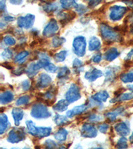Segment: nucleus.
<instances>
[{"mask_svg": "<svg viewBox=\"0 0 133 149\" xmlns=\"http://www.w3.org/2000/svg\"><path fill=\"white\" fill-rule=\"evenodd\" d=\"M100 29L101 35L106 42L113 43V42L120 41L121 40L119 32L115 30V28H112L106 24H101Z\"/></svg>", "mask_w": 133, "mask_h": 149, "instance_id": "f257e3e1", "label": "nucleus"}, {"mask_svg": "<svg viewBox=\"0 0 133 149\" xmlns=\"http://www.w3.org/2000/svg\"><path fill=\"white\" fill-rule=\"evenodd\" d=\"M87 42L85 38L83 36H78L74 38L72 42L73 51L77 56H83L86 52Z\"/></svg>", "mask_w": 133, "mask_h": 149, "instance_id": "f03ea898", "label": "nucleus"}, {"mask_svg": "<svg viewBox=\"0 0 133 149\" xmlns=\"http://www.w3.org/2000/svg\"><path fill=\"white\" fill-rule=\"evenodd\" d=\"M51 115L47 107L41 103L35 104L31 109V115L35 119H46L49 117Z\"/></svg>", "mask_w": 133, "mask_h": 149, "instance_id": "7ed1b4c3", "label": "nucleus"}, {"mask_svg": "<svg viewBox=\"0 0 133 149\" xmlns=\"http://www.w3.org/2000/svg\"><path fill=\"white\" fill-rule=\"evenodd\" d=\"M25 138V133L23 128L12 129L8 134V141L11 143H18Z\"/></svg>", "mask_w": 133, "mask_h": 149, "instance_id": "20e7f679", "label": "nucleus"}, {"mask_svg": "<svg viewBox=\"0 0 133 149\" xmlns=\"http://www.w3.org/2000/svg\"><path fill=\"white\" fill-rule=\"evenodd\" d=\"M109 18L111 21H117L121 19L127 11V8L124 6H113L110 7Z\"/></svg>", "mask_w": 133, "mask_h": 149, "instance_id": "39448f33", "label": "nucleus"}, {"mask_svg": "<svg viewBox=\"0 0 133 149\" xmlns=\"http://www.w3.org/2000/svg\"><path fill=\"white\" fill-rule=\"evenodd\" d=\"M65 97L69 103L77 102L81 98L79 88L76 84H72L69 90L67 92L66 94H65Z\"/></svg>", "mask_w": 133, "mask_h": 149, "instance_id": "423d86ee", "label": "nucleus"}, {"mask_svg": "<svg viewBox=\"0 0 133 149\" xmlns=\"http://www.w3.org/2000/svg\"><path fill=\"white\" fill-rule=\"evenodd\" d=\"M35 22V16L32 14H27L25 16L19 17L18 19V25L20 28L26 29L31 28Z\"/></svg>", "mask_w": 133, "mask_h": 149, "instance_id": "0eeeda50", "label": "nucleus"}, {"mask_svg": "<svg viewBox=\"0 0 133 149\" xmlns=\"http://www.w3.org/2000/svg\"><path fill=\"white\" fill-rule=\"evenodd\" d=\"M59 25L57 21L54 19H51L50 21L44 28L43 31V35L45 37H51L59 30Z\"/></svg>", "mask_w": 133, "mask_h": 149, "instance_id": "6e6552de", "label": "nucleus"}, {"mask_svg": "<svg viewBox=\"0 0 133 149\" xmlns=\"http://www.w3.org/2000/svg\"><path fill=\"white\" fill-rule=\"evenodd\" d=\"M97 135V131L93 125L84 124L81 129V136L84 138H94Z\"/></svg>", "mask_w": 133, "mask_h": 149, "instance_id": "1a4fd4ad", "label": "nucleus"}, {"mask_svg": "<svg viewBox=\"0 0 133 149\" xmlns=\"http://www.w3.org/2000/svg\"><path fill=\"white\" fill-rule=\"evenodd\" d=\"M51 78L46 74H41L38 77L37 86L39 88H45L51 83Z\"/></svg>", "mask_w": 133, "mask_h": 149, "instance_id": "9d476101", "label": "nucleus"}, {"mask_svg": "<svg viewBox=\"0 0 133 149\" xmlns=\"http://www.w3.org/2000/svg\"><path fill=\"white\" fill-rule=\"evenodd\" d=\"M115 131L117 133L122 136H127L130 133V129L128 127L127 124L125 122L118 123L115 127Z\"/></svg>", "mask_w": 133, "mask_h": 149, "instance_id": "9b49d317", "label": "nucleus"}, {"mask_svg": "<svg viewBox=\"0 0 133 149\" xmlns=\"http://www.w3.org/2000/svg\"><path fill=\"white\" fill-rule=\"evenodd\" d=\"M88 108V105L87 104H84V105H79V106H76L74 108H72L71 110H69V111L67 112V117H72L75 115H78L80 114H82Z\"/></svg>", "mask_w": 133, "mask_h": 149, "instance_id": "f8f14e48", "label": "nucleus"}, {"mask_svg": "<svg viewBox=\"0 0 133 149\" xmlns=\"http://www.w3.org/2000/svg\"><path fill=\"white\" fill-rule=\"evenodd\" d=\"M103 76V72L101 70L96 68H93L91 71L87 72L85 73V75H84V78L89 81H94L96 79H98L99 78H100V77Z\"/></svg>", "mask_w": 133, "mask_h": 149, "instance_id": "ddd939ff", "label": "nucleus"}, {"mask_svg": "<svg viewBox=\"0 0 133 149\" xmlns=\"http://www.w3.org/2000/svg\"><path fill=\"white\" fill-rule=\"evenodd\" d=\"M75 17V13H68L61 11L57 14V17L59 19L60 23L62 24V25H66L67 23H69L70 21L72 20Z\"/></svg>", "mask_w": 133, "mask_h": 149, "instance_id": "4468645a", "label": "nucleus"}, {"mask_svg": "<svg viewBox=\"0 0 133 149\" xmlns=\"http://www.w3.org/2000/svg\"><path fill=\"white\" fill-rule=\"evenodd\" d=\"M10 126L8 117L6 114L2 113L0 115V134H4Z\"/></svg>", "mask_w": 133, "mask_h": 149, "instance_id": "2eb2a0df", "label": "nucleus"}, {"mask_svg": "<svg viewBox=\"0 0 133 149\" xmlns=\"http://www.w3.org/2000/svg\"><path fill=\"white\" fill-rule=\"evenodd\" d=\"M123 111H124V108L118 107L117 109L113 110V111L106 113H105V116L106 117V119H107L110 122H113L115 121L116 119H117V117L118 115L121 114Z\"/></svg>", "mask_w": 133, "mask_h": 149, "instance_id": "dca6fc26", "label": "nucleus"}, {"mask_svg": "<svg viewBox=\"0 0 133 149\" xmlns=\"http://www.w3.org/2000/svg\"><path fill=\"white\" fill-rule=\"evenodd\" d=\"M118 67H110L106 70L105 72V81H113L115 79L116 74L118 71Z\"/></svg>", "mask_w": 133, "mask_h": 149, "instance_id": "f3484780", "label": "nucleus"}, {"mask_svg": "<svg viewBox=\"0 0 133 149\" xmlns=\"http://www.w3.org/2000/svg\"><path fill=\"white\" fill-rule=\"evenodd\" d=\"M12 115H13L14 121H15V125L16 126H18L20 121L23 118V111L19 108H13L12 110Z\"/></svg>", "mask_w": 133, "mask_h": 149, "instance_id": "a211bd4d", "label": "nucleus"}, {"mask_svg": "<svg viewBox=\"0 0 133 149\" xmlns=\"http://www.w3.org/2000/svg\"><path fill=\"white\" fill-rule=\"evenodd\" d=\"M108 97H109V95H108V92L105 90H103L92 96L91 99L94 100L96 102L102 103L105 102Z\"/></svg>", "mask_w": 133, "mask_h": 149, "instance_id": "6ab92c4d", "label": "nucleus"}, {"mask_svg": "<svg viewBox=\"0 0 133 149\" xmlns=\"http://www.w3.org/2000/svg\"><path fill=\"white\" fill-rule=\"evenodd\" d=\"M69 102L67 100H61L58 102L54 106L53 109L54 111L57 112H63L67 110L69 105Z\"/></svg>", "mask_w": 133, "mask_h": 149, "instance_id": "aec40b11", "label": "nucleus"}, {"mask_svg": "<svg viewBox=\"0 0 133 149\" xmlns=\"http://www.w3.org/2000/svg\"><path fill=\"white\" fill-rule=\"evenodd\" d=\"M119 56V52L116 48H110L105 53V59L107 61H113Z\"/></svg>", "mask_w": 133, "mask_h": 149, "instance_id": "412c9836", "label": "nucleus"}, {"mask_svg": "<svg viewBox=\"0 0 133 149\" xmlns=\"http://www.w3.org/2000/svg\"><path fill=\"white\" fill-rule=\"evenodd\" d=\"M14 96L13 93L10 91H6L3 93H1L0 96V102L1 104H7L11 102L13 100Z\"/></svg>", "mask_w": 133, "mask_h": 149, "instance_id": "4be33fe9", "label": "nucleus"}, {"mask_svg": "<svg viewBox=\"0 0 133 149\" xmlns=\"http://www.w3.org/2000/svg\"><path fill=\"white\" fill-rule=\"evenodd\" d=\"M101 47V43L100 40L97 37H93L89 42V49L91 51H95V50H98L100 49Z\"/></svg>", "mask_w": 133, "mask_h": 149, "instance_id": "5701e85b", "label": "nucleus"}, {"mask_svg": "<svg viewBox=\"0 0 133 149\" xmlns=\"http://www.w3.org/2000/svg\"><path fill=\"white\" fill-rule=\"evenodd\" d=\"M40 69V67L37 65V63H31L30 65L28 66L27 68H26L25 72L27 74V76L31 78V77L35 76Z\"/></svg>", "mask_w": 133, "mask_h": 149, "instance_id": "b1692460", "label": "nucleus"}, {"mask_svg": "<svg viewBox=\"0 0 133 149\" xmlns=\"http://www.w3.org/2000/svg\"><path fill=\"white\" fill-rule=\"evenodd\" d=\"M68 132L64 128H61L54 134V137L59 142H63L67 139Z\"/></svg>", "mask_w": 133, "mask_h": 149, "instance_id": "393cba45", "label": "nucleus"}, {"mask_svg": "<svg viewBox=\"0 0 133 149\" xmlns=\"http://www.w3.org/2000/svg\"><path fill=\"white\" fill-rule=\"evenodd\" d=\"M51 127H38L37 136L39 139H42L49 136L51 133Z\"/></svg>", "mask_w": 133, "mask_h": 149, "instance_id": "a878e982", "label": "nucleus"}, {"mask_svg": "<svg viewBox=\"0 0 133 149\" xmlns=\"http://www.w3.org/2000/svg\"><path fill=\"white\" fill-rule=\"evenodd\" d=\"M26 125L29 133L32 134L33 136H37L38 127L35 126L34 123L32 121H26Z\"/></svg>", "mask_w": 133, "mask_h": 149, "instance_id": "bb28decb", "label": "nucleus"}, {"mask_svg": "<svg viewBox=\"0 0 133 149\" xmlns=\"http://www.w3.org/2000/svg\"><path fill=\"white\" fill-rule=\"evenodd\" d=\"M70 74V70L66 66L62 67L59 69V72H58L57 78L60 79V80H66L68 78L69 75Z\"/></svg>", "mask_w": 133, "mask_h": 149, "instance_id": "cd10ccee", "label": "nucleus"}, {"mask_svg": "<svg viewBox=\"0 0 133 149\" xmlns=\"http://www.w3.org/2000/svg\"><path fill=\"white\" fill-rule=\"evenodd\" d=\"M54 121L58 126H63L69 123L68 119H67L66 117L63 116V115H60L59 114H56L55 115Z\"/></svg>", "mask_w": 133, "mask_h": 149, "instance_id": "c85d7f7f", "label": "nucleus"}, {"mask_svg": "<svg viewBox=\"0 0 133 149\" xmlns=\"http://www.w3.org/2000/svg\"><path fill=\"white\" fill-rule=\"evenodd\" d=\"M42 7L43 10L47 13H51L58 9V6L55 3H45L43 4Z\"/></svg>", "mask_w": 133, "mask_h": 149, "instance_id": "c756f323", "label": "nucleus"}, {"mask_svg": "<svg viewBox=\"0 0 133 149\" xmlns=\"http://www.w3.org/2000/svg\"><path fill=\"white\" fill-rule=\"evenodd\" d=\"M72 67H73L74 72L77 74L81 73L82 71H83V65L82 62L79 59L75 58L72 62Z\"/></svg>", "mask_w": 133, "mask_h": 149, "instance_id": "7c9ffc66", "label": "nucleus"}, {"mask_svg": "<svg viewBox=\"0 0 133 149\" xmlns=\"http://www.w3.org/2000/svg\"><path fill=\"white\" fill-rule=\"evenodd\" d=\"M29 53L28 51H23L19 53L17 56L15 57V62L18 64H23L24 62L26 61L27 58L28 57Z\"/></svg>", "mask_w": 133, "mask_h": 149, "instance_id": "2f4dec72", "label": "nucleus"}, {"mask_svg": "<svg viewBox=\"0 0 133 149\" xmlns=\"http://www.w3.org/2000/svg\"><path fill=\"white\" fill-rule=\"evenodd\" d=\"M60 3L61 4L62 8L65 9L75 8L77 5L75 0H60Z\"/></svg>", "mask_w": 133, "mask_h": 149, "instance_id": "473e14b6", "label": "nucleus"}, {"mask_svg": "<svg viewBox=\"0 0 133 149\" xmlns=\"http://www.w3.org/2000/svg\"><path fill=\"white\" fill-rule=\"evenodd\" d=\"M133 99V92L130 93H122L120 96L117 97L116 99H113L111 101L115 100L113 102H124V101H128L131 100Z\"/></svg>", "mask_w": 133, "mask_h": 149, "instance_id": "72a5a7b5", "label": "nucleus"}, {"mask_svg": "<svg viewBox=\"0 0 133 149\" xmlns=\"http://www.w3.org/2000/svg\"><path fill=\"white\" fill-rule=\"evenodd\" d=\"M120 80L124 83H130L133 81V72H129L126 74H122L120 76Z\"/></svg>", "mask_w": 133, "mask_h": 149, "instance_id": "f704fd0d", "label": "nucleus"}, {"mask_svg": "<svg viewBox=\"0 0 133 149\" xmlns=\"http://www.w3.org/2000/svg\"><path fill=\"white\" fill-rule=\"evenodd\" d=\"M65 42V38L61 37H55L52 40V46L54 48L59 47Z\"/></svg>", "mask_w": 133, "mask_h": 149, "instance_id": "c9c22d12", "label": "nucleus"}, {"mask_svg": "<svg viewBox=\"0 0 133 149\" xmlns=\"http://www.w3.org/2000/svg\"><path fill=\"white\" fill-rule=\"evenodd\" d=\"M67 55V52L66 50H62V51L56 53L55 55V60L57 62H63L66 58Z\"/></svg>", "mask_w": 133, "mask_h": 149, "instance_id": "e433bc0d", "label": "nucleus"}, {"mask_svg": "<svg viewBox=\"0 0 133 149\" xmlns=\"http://www.w3.org/2000/svg\"><path fill=\"white\" fill-rule=\"evenodd\" d=\"M30 101V97L29 95H25L23 96H21L17 100L16 102V105L19 106V105H26L27 103H28Z\"/></svg>", "mask_w": 133, "mask_h": 149, "instance_id": "4c0bfd02", "label": "nucleus"}, {"mask_svg": "<svg viewBox=\"0 0 133 149\" xmlns=\"http://www.w3.org/2000/svg\"><path fill=\"white\" fill-rule=\"evenodd\" d=\"M116 147L117 148H127L128 147V143H127V139L124 136L120 138L118 141L117 142Z\"/></svg>", "mask_w": 133, "mask_h": 149, "instance_id": "58836bf2", "label": "nucleus"}, {"mask_svg": "<svg viewBox=\"0 0 133 149\" xmlns=\"http://www.w3.org/2000/svg\"><path fill=\"white\" fill-rule=\"evenodd\" d=\"M4 42L5 43V45H8V46L12 47L15 45L16 41L15 38L11 37V36H6V37L4 38Z\"/></svg>", "mask_w": 133, "mask_h": 149, "instance_id": "ea45409f", "label": "nucleus"}, {"mask_svg": "<svg viewBox=\"0 0 133 149\" xmlns=\"http://www.w3.org/2000/svg\"><path fill=\"white\" fill-rule=\"evenodd\" d=\"M75 11L79 14V15H83V14L85 13L86 12L88 11V8H87L85 6L82 4H77V6L75 7Z\"/></svg>", "mask_w": 133, "mask_h": 149, "instance_id": "a19ab883", "label": "nucleus"}, {"mask_svg": "<svg viewBox=\"0 0 133 149\" xmlns=\"http://www.w3.org/2000/svg\"><path fill=\"white\" fill-rule=\"evenodd\" d=\"M1 56L3 57V58L6 60L11 59L12 57H13V52L10 49H4L3 52L1 53Z\"/></svg>", "mask_w": 133, "mask_h": 149, "instance_id": "79ce46f5", "label": "nucleus"}, {"mask_svg": "<svg viewBox=\"0 0 133 149\" xmlns=\"http://www.w3.org/2000/svg\"><path fill=\"white\" fill-rule=\"evenodd\" d=\"M44 69L46 71L49 72H51V73H55L58 70L57 67L55 66V64L51 63V62L45 67Z\"/></svg>", "mask_w": 133, "mask_h": 149, "instance_id": "37998d69", "label": "nucleus"}, {"mask_svg": "<svg viewBox=\"0 0 133 149\" xmlns=\"http://www.w3.org/2000/svg\"><path fill=\"white\" fill-rule=\"evenodd\" d=\"M89 120L91 123H97L101 121H102L103 118L100 115H97L96 114H92L89 117Z\"/></svg>", "mask_w": 133, "mask_h": 149, "instance_id": "c03bdc74", "label": "nucleus"}, {"mask_svg": "<svg viewBox=\"0 0 133 149\" xmlns=\"http://www.w3.org/2000/svg\"><path fill=\"white\" fill-rule=\"evenodd\" d=\"M45 146L47 148H55L57 147L58 145L55 141L49 139L45 142Z\"/></svg>", "mask_w": 133, "mask_h": 149, "instance_id": "a18cd8bd", "label": "nucleus"}, {"mask_svg": "<svg viewBox=\"0 0 133 149\" xmlns=\"http://www.w3.org/2000/svg\"><path fill=\"white\" fill-rule=\"evenodd\" d=\"M99 130L101 133H106V131H108V128H109V125L107 123H103L99 125Z\"/></svg>", "mask_w": 133, "mask_h": 149, "instance_id": "49530a36", "label": "nucleus"}, {"mask_svg": "<svg viewBox=\"0 0 133 149\" xmlns=\"http://www.w3.org/2000/svg\"><path fill=\"white\" fill-rule=\"evenodd\" d=\"M31 87L30 81L28 80H25L21 83V88L24 91H28Z\"/></svg>", "mask_w": 133, "mask_h": 149, "instance_id": "de8ad7c7", "label": "nucleus"}, {"mask_svg": "<svg viewBox=\"0 0 133 149\" xmlns=\"http://www.w3.org/2000/svg\"><path fill=\"white\" fill-rule=\"evenodd\" d=\"M103 0H90L89 3V6L90 8H95L102 2Z\"/></svg>", "mask_w": 133, "mask_h": 149, "instance_id": "09e8293b", "label": "nucleus"}, {"mask_svg": "<svg viewBox=\"0 0 133 149\" xmlns=\"http://www.w3.org/2000/svg\"><path fill=\"white\" fill-rule=\"evenodd\" d=\"M26 71V69L24 68V67H19V68H18V69H16L15 71L13 72V73L15 74V75H18V76H19L21 75V74H22L23 73L25 72Z\"/></svg>", "mask_w": 133, "mask_h": 149, "instance_id": "8fccbe9b", "label": "nucleus"}, {"mask_svg": "<svg viewBox=\"0 0 133 149\" xmlns=\"http://www.w3.org/2000/svg\"><path fill=\"white\" fill-rule=\"evenodd\" d=\"M92 61H93V62H95V63H99V62L102 61V55L101 54H97L95 55V56L92 58Z\"/></svg>", "mask_w": 133, "mask_h": 149, "instance_id": "3c124183", "label": "nucleus"}, {"mask_svg": "<svg viewBox=\"0 0 133 149\" xmlns=\"http://www.w3.org/2000/svg\"><path fill=\"white\" fill-rule=\"evenodd\" d=\"M122 1L127 5L130 8L133 9V0H122Z\"/></svg>", "mask_w": 133, "mask_h": 149, "instance_id": "603ef678", "label": "nucleus"}, {"mask_svg": "<svg viewBox=\"0 0 133 149\" xmlns=\"http://www.w3.org/2000/svg\"><path fill=\"white\" fill-rule=\"evenodd\" d=\"M14 19H15V18L10 15H5L4 17V21L5 22H10V21H14Z\"/></svg>", "mask_w": 133, "mask_h": 149, "instance_id": "864d4df0", "label": "nucleus"}, {"mask_svg": "<svg viewBox=\"0 0 133 149\" xmlns=\"http://www.w3.org/2000/svg\"><path fill=\"white\" fill-rule=\"evenodd\" d=\"M9 2L13 5L19 6L23 3V0H9Z\"/></svg>", "mask_w": 133, "mask_h": 149, "instance_id": "5fc2aeb1", "label": "nucleus"}, {"mask_svg": "<svg viewBox=\"0 0 133 149\" xmlns=\"http://www.w3.org/2000/svg\"><path fill=\"white\" fill-rule=\"evenodd\" d=\"M6 0H1V1H0V9H1V11H4V9H6Z\"/></svg>", "mask_w": 133, "mask_h": 149, "instance_id": "6e6d98bb", "label": "nucleus"}, {"mask_svg": "<svg viewBox=\"0 0 133 149\" xmlns=\"http://www.w3.org/2000/svg\"><path fill=\"white\" fill-rule=\"evenodd\" d=\"M132 56H133V49H132L129 53H128L127 57H126V60H127V61H129Z\"/></svg>", "mask_w": 133, "mask_h": 149, "instance_id": "4d7b16f0", "label": "nucleus"}, {"mask_svg": "<svg viewBox=\"0 0 133 149\" xmlns=\"http://www.w3.org/2000/svg\"><path fill=\"white\" fill-rule=\"evenodd\" d=\"M127 19H129V21H132V22H133V13L131 14V15H130L129 16V17H127Z\"/></svg>", "mask_w": 133, "mask_h": 149, "instance_id": "13d9d810", "label": "nucleus"}, {"mask_svg": "<svg viewBox=\"0 0 133 149\" xmlns=\"http://www.w3.org/2000/svg\"><path fill=\"white\" fill-rule=\"evenodd\" d=\"M129 141H130V143H131L132 144H133V133H132V134H131V135H130V136L129 137Z\"/></svg>", "mask_w": 133, "mask_h": 149, "instance_id": "bf43d9fd", "label": "nucleus"}, {"mask_svg": "<svg viewBox=\"0 0 133 149\" xmlns=\"http://www.w3.org/2000/svg\"><path fill=\"white\" fill-rule=\"evenodd\" d=\"M128 88L129 89V90L130 91H132V92H133V84H132V85H129L127 86Z\"/></svg>", "mask_w": 133, "mask_h": 149, "instance_id": "052dcab7", "label": "nucleus"}, {"mask_svg": "<svg viewBox=\"0 0 133 149\" xmlns=\"http://www.w3.org/2000/svg\"><path fill=\"white\" fill-rule=\"evenodd\" d=\"M130 33H132V34H133V24L131 26V27H130Z\"/></svg>", "mask_w": 133, "mask_h": 149, "instance_id": "680f3d73", "label": "nucleus"}, {"mask_svg": "<svg viewBox=\"0 0 133 149\" xmlns=\"http://www.w3.org/2000/svg\"><path fill=\"white\" fill-rule=\"evenodd\" d=\"M30 1H36V0H30Z\"/></svg>", "mask_w": 133, "mask_h": 149, "instance_id": "e2e57ef3", "label": "nucleus"}, {"mask_svg": "<svg viewBox=\"0 0 133 149\" xmlns=\"http://www.w3.org/2000/svg\"><path fill=\"white\" fill-rule=\"evenodd\" d=\"M87 1H90V0H87Z\"/></svg>", "mask_w": 133, "mask_h": 149, "instance_id": "0e129e2a", "label": "nucleus"}]
</instances>
